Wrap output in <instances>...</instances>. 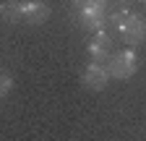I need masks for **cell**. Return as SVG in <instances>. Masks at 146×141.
Returning <instances> with one entry per match:
<instances>
[{"instance_id": "3957f363", "label": "cell", "mask_w": 146, "mask_h": 141, "mask_svg": "<svg viewBox=\"0 0 146 141\" xmlns=\"http://www.w3.org/2000/svg\"><path fill=\"white\" fill-rule=\"evenodd\" d=\"M107 81H110V73H107L104 63H94V60H91L84 68V73H81V84L86 86L89 92H102L107 86Z\"/></svg>"}, {"instance_id": "8992f818", "label": "cell", "mask_w": 146, "mask_h": 141, "mask_svg": "<svg viewBox=\"0 0 146 141\" xmlns=\"http://www.w3.org/2000/svg\"><path fill=\"white\" fill-rule=\"evenodd\" d=\"M76 16H78L81 26H86V29H91V31H102L104 24H107V13L94 11V8H86V5H78V8H76Z\"/></svg>"}, {"instance_id": "ba28073f", "label": "cell", "mask_w": 146, "mask_h": 141, "mask_svg": "<svg viewBox=\"0 0 146 141\" xmlns=\"http://www.w3.org/2000/svg\"><path fill=\"white\" fill-rule=\"evenodd\" d=\"M133 3L136 0H110V16L107 19L110 21H117V19H123V16H128V13H133Z\"/></svg>"}, {"instance_id": "9c48e42d", "label": "cell", "mask_w": 146, "mask_h": 141, "mask_svg": "<svg viewBox=\"0 0 146 141\" xmlns=\"http://www.w3.org/2000/svg\"><path fill=\"white\" fill-rule=\"evenodd\" d=\"M13 86H16L13 76L8 73V70H3V68H0V102H3V99H8V94L13 92Z\"/></svg>"}, {"instance_id": "277c9868", "label": "cell", "mask_w": 146, "mask_h": 141, "mask_svg": "<svg viewBox=\"0 0 146 141\" xmlns=\"http://www.w3.org/2000/svg\"><path fill=\"white\" fill-rule=\"evenodd\" d=\"M52 16V8L47 0H24V24L39 26Z\"/></svg>"}, {"instance_id": "5b68a950", "label": "cell", "mask_w": 146, "mask_h": 141, "mask_svg": "<svg viewBox=\"0 0 146 141\" xmlns=\"http://www.w3.org/2000/svg\"><path fill=\"white\" fill-rule=\"evenodd\" d=\"M110 52H112V39H110V34L104 29L94 31V37L89 39V55L94 58V63H102Z\"/></svg>"}, {"instance_id": "30bf717a", "label": "cell", "mask_w": 146, "mask_h": 141, "mask_svg": "<svg viewBox=\"0 0 146 141\" xmlns=\"http://www.w3.org/2000/svg\"><path fill=\"white\" fill-rule=\"evenodd\" d=\"M136 3H141V5H143V8H146V0H136Z\"/></svg>"}, {"instance_id": "52a82bcc", "label": "cell", "mask_w": 146, "mask_h": 141, "mask_svg": "<svg viewBox=\"0 0 146 141\" xmlns=\"http://www.w3.org/2000/svg\"><path fill=\"white\" fill-rule=\"evenodd\" d=\"M0 19L5 24H21L24 21V0H5V3H0Z\"/></svg>"}, {"instance_id": "6da1fadb", "label": "cell", "mask_w": 146, "mask_h": 141, "mask_svg": "<svg viewBox=\"0 0 146 141\" xmlns=\"http://www.w3.org/2000/svg\"><path fill=\"white\" fill-rule=\"evenodd\" d=\"M138 70V55L133 50H123V52H115V55H110L107 60V73L110 78H117V81H128L133 78Z\"/></svg>"}, {"instance_id": "7a4b0ae2", "label": "cell", "mask_w": 146, "mask_h": 141, "mask_svg": "<svg viewBox=\"0 0 146 141\" xmlns=\"http://www.w3.org/2000/svg\"><path fill=\"white\" fill-rule=\"evenodd\" d=\"M112 24L117 26V31L123 34V39L131 47H138L146 39V19L138 16V13H128V16H123V19L112 21Z\"/></svg>"}]
</instances>
